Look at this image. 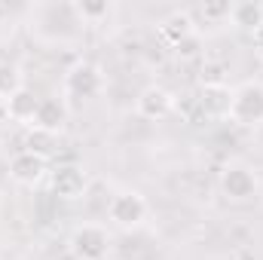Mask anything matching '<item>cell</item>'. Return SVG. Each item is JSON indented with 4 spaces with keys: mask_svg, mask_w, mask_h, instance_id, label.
Returning a JSON list of instances; mask_svg holds the SVG:
<instances>
[{
    "mask_svg": "<svg viewBox=\"0 0 263 260\" xmlns=\"http://www.w3.org/2000/svg\"><path fill=\"white\" fill-rule=\"evenodd\" d=\"M230 120L236 126H260L263 123V83L248 80L239 89H233Z\"/></svg>",
    "mask_w": 263,
    "mask_h": 260,
    "instance_id": "obj_1",
    "label": "cell"
},
{
    "mask_svg": "<svg viewBox=\"0 0 263 260\" xmlns=\"http://www.w3.org/2000/svg\"><path fill=\"white\" fill-rule=\"evenodd\" d=\"M147 211H150L147 199L141 193H135V190H120V193L110 196V202H107V217L117 227H123V230L141 227L147 220Z\"/></svg>",
    "mask_w": 263,
    "mask_h": 260,
    "instance_id": "obj_2",
    "label": "cell"
},
{
    "mask_svg": "<svg viewBox=\"0 0 263 260\" xmlns=\"http://www.w3.org/2000/svg\"><path fill=\"white\" fill-rule=\"evenodd\" d=\"M110 248V236L98 224H80L70 233V251L77 260H104Z\"/></svg>",
    "mask_w": 263,
    "mask_h": 260,
    "instance_id": "obj_3",
    "label": "cell"
},
{
    "mask_svg": "<svg viewBox=\"0 0 263 260\" xmlns=\"http://www.w3.org/2000/svg\"><path fill=\"white\" fill-rule=\"evenodd\" d=\"M199 114L205 120H230V104H233V89L227 83H202L199 95L193 98Z\"/></svg>",
    "mask_w": 263,
    "mask_h": 260,
    "instance_id": "obj_4",
    "label": "cell"
},
{
    "mask_svg": "<svg viewBox=\"0 0 263 260\" xmlns=\"http://www.w3.org/2000/svg\"><path fill=\"white\" fill-rule=\"evenodd\" d=\"M220 190H223L227 199H233V202H248V199H254V193H257V178L245 165H227L220 172Z\"/></svg>",
    "mask_w": 263,
    "mask_h": 260,
    "instance_id": "obj_5",
    "label": "cell"
},
{
    "mask_svg": "<svg viewBox=\"0 0 263 260\" xmlns=\"http://www.w3.org/2000/svg\"><path fill=\"white\" fill-rule=\"evenodd\" d=\"M172 107H175V98H172V92L162 89V86H147V89H141V95L135 98V110H138V117H144V120H165V117L172 114Z\"/></svg>",
    "mask_w": 263,
    "mask_h": 260,
    "instance_id": "obj_6",
    "label": "cell"
},
{
    "mask_svg": "<svg viewBox=\"0 0 263 260\" xmlns=\"http://www.w3.org/2000/svg\"><path fill=\"white\" fill-rule=\"evenodd\" d=\"M86 187H89V181H86V172L80 165H59L52 172V193L65 202L83 199Z\"/></svg>",
    "mask_w": 263,
    "mask_h": 260,
    "instance_id": "obj_7",
    "label": "cell"
},
{
    "mask_svg": "<svg viewBox=\"0 0 263 260\" xmlns=\"http://www.w3.org/2000/svg\"><path fill=\"white\" fill-rule=\"evenodd\" d=\"M65 92L70 98H95L101 92V73L95 65H77L65 77Z\"/></svg>",
    "mask_w": 263,
    "mask_h": 260,
    "instance_id": "obj_8",
    "label": "cell"
},
{
    "mask_svg": "<svg viewBox=\"0 0 263 260\" xmlns=\"http://www.w3.org/2000/svg\"><path fill=\"white\" fill-rule=\"evenodd\" d=\"M43 175H46V159H43V156H37V153L22 150V153H15V156L9 159V178H12L15 184L34 187Z\"/></svg>",
    "mask_w": 263,
    "mask_h": 260,
    "instance_id": "obj_9",
    "label": "cell"
},
{
    "mask_svg": "<svg viewBox=\"0 0 263 260\" xmlns=\"http://www.w3.org/2000/svg\"><path fill=\"white\" fill-rule=\"evenodd\" d=\"M3 107H6V117H9L12 123L34 126V117H37V110H40V98H37L31 89H18Z\"/></svg>",
    "mask_w": 263,
    "mask_h": 260,
    "instance_id": "obj_10",
    "label": "cell"
},
{
    "mask_svg": "<svg viewBox=\"0 0 263 260\" xmlns=\"http://www.w3.org/2000/svg\"><path fill=\"white\" fill-rule=\"evenodd\" d=\"M65 120H67V107L62 98H40V110L34 117V129L59 135L65 129Z\"/></svg>",
    "mask_w": 263,
    "mask_h": 260,
    "instance_id": "obj_11",
    "label": "cell"
},
{
    "mask_svg": "<svg viewBox=\"0 0 263 260\" xmlns=\"http://www.w3.org/2000/svg\"><path fill=\"white\" fill-rule=\"evenodd\" d=\"M159 31H162V37L175 46V43L193 37V34H196V25H193V15H190V12H175V15H168V18L162 22Z\"/></svg>",
    "mask_w": 263,
    "mask_h": 260,
    "instance_id": "obj_12",
    "label": "cell"
},
{
    "mask_svg": "<svg viewBox=\"0 0 263 260\" xmlns=\"http://www.w3.org/2000/svg\"><path fill=\"white\" fill-rule=\"evenodd\" d=\"M230 22L236 28L257 31L263 25V6H257V3H233L230 6Z\"/></svg>",
    "mask_w": 263,
    "mask_h": 260,
    "instance_id": "obj_13",
    "label": "cell"
},
{
    "mask_svg": "<svg viewBox=\"0 0 263 260\" xmlns=\"http://www.w3.org/2000/svg\"><path fill=\"white\" fill-rule=\"evenodd\" d=\"M18 89H25L22 86V70L15 62H0V101L6 104Z\"/></svg>",
    "mask_w": 263,
    "mask_h": 260,
    "instance_id": "obj_14",
    "label": "cell"
},
{
    "mask_svg": "<svg viewBox=\"0 0 263 260\" xmlns=\"http://www.w3.org/2000/svg\"><path fill=\"white\" fill-rule=\"evenodd\" d=\"M55 144H59V135L43 132V129H31L28 138H25V150H28V153H37V156H43V159L55 150Z\"/></svg>",
    "mask_w": 263,
    "mask_h": 260,
    "instance_id": "obj_15",
    "label": "cell"
},
{
    "mask_svg": "<svg viewBox=\"0 0 263 260\" xmlns=\"http://www.w3.org/2000/svg\"><path fill=\"white\" fill-rule=\"evenodd\" d=\"M73 9H77V15H80V22L83 25H89V22H98V18H104V15H110V3H73Z\"/></svg>",
    "mask_w": 263,
    "mask_h": 260,
    "instance_id": "obj_16",
    "label": "cell"
},
{
    "mask_svg": "<svg viewBox=\"0 0 263 260\" xmlns=\"http://www.w3.org/2000/svg\"><path fill=\"white\" fill-rule=\"evenodd\" d=\"M199 49H202V40H199V34L187 37V40H181V43H175V52H178L181 59H196Z\"/></svg>",
    "mask_w": 263,
    "mask_h": 260,
    "instance_id": "obj_17",
    "label": "cell"
},
{
    "mask_svg": "<svg viewBox=\"0 0 263 260\" xmlns=\"http://www.w3.org/2000/svg\"><path fill=\"white\" fill-rule=\"evenodd\" d=\"M254 52H257V55L263 59V25L257 28V31H254Z\"/></svg>",
    "mask_w": 263,
    "mask_h": 260,
    "instance_id": "obj_18",
    "label": "cell"
}]
</instances>
